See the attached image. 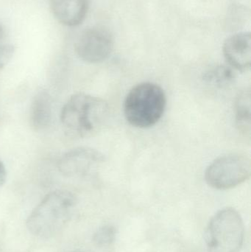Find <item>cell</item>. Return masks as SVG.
<instances>
[{"label":"cell","instance_id":"6da1fadb","mask_svg":"<svg viewBox=\"0 0 251 252\" xmlns=\"http://www.w3.org/2000/svg\"><path fill=\"white\" fill-rule=\"evenodd\" d=\"M109 115V106L106 100L85 93H78L65 103L60 121L69 133L86 137L100 131Z\"/></svg>","mask_w":251,"mask_h":252},{"label":"cell","instance_id":"7a4b0ae2","mask_svg":"<svg viewBox=\"0 0 251 252\" xmlns=\"http://www.w3.org/2000/svg\"><path fill=\"white\" fill-rule=\"evenodd\" d=\"M75 204V196L68 191L50 192L29 215L27 221L28 229L39 238L55 236L70 220Z\"/></svg>","mask_w":251,"mask_h":252},{"label":"cell","instance_id":"3957f363","mask_svg":"<svg viewBox=\"0 0 251 252\" xmlns=\"http://www.w3.org/2000/svg\"><path fill=\"white\" fill-rule=\"evenodd\" d=\"M166 103V95L162 87L153 83H141L127 94L124 114L131 126L146 128L160 121Z\"/></svg>","mask_w":251,"mask_h":252},{"label":"cell","instance_id":"277c9868","mask_svg":"<svg viewBox=\"0 0 251 252\" xmlns=\"http://www.w3.org/2000/svg\"><path fill=\"white\" fill-rule=\"evenodd\" d=\"M245 226L240 213L225 208L212 217L206 232L209 252H238L244 241Z\"/></svg>","mask_w":251,"mask_h":252},{"label":"cell","instance_id":"5b68a950","mask_svg":"<svg viewBox=\"0 0 251 252\" xmlns=\"http://www.w3.org/2000/svg\"><path fill=\"white\" fill-rule=\"evenodd\" d=\"M250 158L233 154L220 157L208 167L205 179L209 186L218 189H228L241 185L250 178Z\"/></svg>","mask_w":251,"mask_h":252},{"label":"cell","instance_id":"8992f818","mask_svg":"<svg viewBox=\"0 0 251 252\" xmlns=\"http://www.w3.org/2000/svg\"><path fill=\"white\" fill-rule=\"evenodd\" d=\"M75 48L78 57L84 62L100 63L108 59L113 50V35L103 27H92L83 31Z\"/></svg>","mask_w":251,"mask_h":252},{"label":"cell","instance_id":"52a82bcc","mask_svg":"<svg viewBox=\"0 0 251 252\" xmlns=\"http://www.w3.org/2000/svg\"><path fill=\"white\" fill-rule=\"evenodd\" d=\"M104 161L105 157L100 151L81 147L63 154L57 168L66 177H85L96 173Z\"/></svg>","mask_w":251,"mask_h":252},{"label":"cell","instance_id":"ba28073f","mask_svg":"<svg viewBox=\"0 0 251 252\" xmlns=\"http://www.w3.org/2000/svg\"><path fill=\"white\" fill-rule=\"evenodd\" d=\"M223 53L231 67L241 72L249 70L251 65V32H239L227 38Z\"/></svg>","mask_w":251,"mask_h":252},{"label":"cell","instance_id":"9c48e42d","mask_svg":"<svg viewBox=\"0 0 251 252\" xmlns=\"http://www.w3.org/2000/svg\"><path fill=\"white\" fill-rule=\"evenodd\" d=\"M50 2L56 19L69 27L81 25L89 6V0H50Z\"/></svg>","mask_w":251,"mask_h":252},{"label":"cell","instance_id":"30bf717a","mask_svg":"<svg viewBox=\"0 0 251 252\" xmlns=\"http://www.w3.org/2000/svg\"><path fill=\"white\" fill-rule=\"evenodd\" d=\"M236 122L239 130L250 136L251 129V94L250 90L242 92L236 102Z\"/></svg>","mask_w":251,"mask_h":252},{"label":"cell","instance_id":"8fae6325","mask_svg":"<svg viewBox=\"0 0 251 252\" xmlns=\"http://www.w3.org/2000/svg\"><path fill=\"white\" fill-rule=\"evenodd\" d=\"M51 101L49 94L45 92L37 94L32 108V118L36 127H46L51 118Z\"/></svg>","mask_w":251,"mask_h":252},{"label":"cell","instance_id":"7c38bea8","mask_svg":"<svg viewBox=\"0 0 251 252\" xmlns=\"http://www.w3.org/2000/svg\"><path fill=\"white\" fill-rule=\"evenodd\" d=\"M203 80L214 88H226L234 82L235 74L229 66L220 65L209 69L203 75Z\"/></svg>","mask_w":251,"mask_h":252},{"label":"cell","instance_id":"4fadbf2b","mask_svg":"<svg viewBox=\"0 0 251 252\" xmlns=\"http://www.w3.org/2000/svg\"><path fill=\"white\" fill-rule=\"evenodd\" d=\"M116 229L112 226H105L100 228L94 235V242L98 247L110 245L116 238Z\"/></svg>","mask_w":251,"mask_h":252},{"label":"cell","instance_id":"5bb4252c","mask_svg":"<svg viewBox=\"0 0 251 252\" xmlns=\"http://www.w3.org/2000/svg\"><path fill=\"white\" fill-rule=\"evenodd\" d=\"M15 53V48L13 45L0 46V72L7 64L13 58Z\"/></svg>","mask_w":251,"mask_h":252},{"label":"cell","instance_id":"9a60e30c","mask_svg":"<svg viewBox=\"0 0 251 252\" xmlns=\"http://www.w3.org/2000/svg\"><path fill=\"white\" fill-rule=\"evenodd\" d=\"M7 179V171H6L5 166L3 164L2 161H0V186L5 183Z\"/></svg>","mask_w":251,"mask_h":252},{"label":"cell","instance_id":"2e32d148","mask_svg":"<svg viewBox=\"0 0 251 252\" xmlns=\"http://www.w3.org/2000/svg\"><path fill=\"white\" fill-rule=\"evenodd\" d=\"M4 36V29L2 25L0 24V40L2 39Z\"/></svg>","mask_w":251,"mask_h":252}]
</instances>
